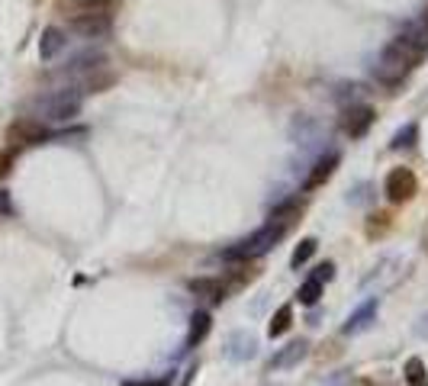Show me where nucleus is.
<instances>
[{"label": "nucleus", "instance_id": "f257e3e1", "mask_svg": "<svg viewBox=\"0 0 428 386\" xmlns=\"http://www.w3.org/2000/svg\"><path fill=\"white\" fill-rule=\"evenodd\" d=\"M287 232H290L287 226H280V222H268V226H261L258 232H251L248 238H242V242H235L232 248H226V251H222V261H255V257L268 255L270 248L277 245Z\"/></svg>", "mask_w": 428, "mask_h": 386}, {"label": "nucleus", "instance_id": "f03ea898", "mask_svg": "<svg viewBox=\"0 0 428 386\" xmlns=\"http://www.w3.org/2000/svg\"><path fill=\"white\" fill-rule=\"evenodd\" d=\"M81 103L84 100L78 90H52L32 103V113L39 122H71L81 113Z\"/></svg>", "mask_w": 428, "mask_h": 386}, {"label": "nucleus", "instance_id": "7ed1b4c3", "mask_svg": "<svg viewBox=\"0 0 428 386\" xmlns=\"http://www.w3.org/2000/svg\"><path fill=\"white\" fill-rule=\"evenodd\" d=\"M412 68H416V61L409 58V55L399 49L396 42H389V45H383V49H380V55H377L374 78H377L380 84H387V87H396L399 81L406 78Z\"/></svg>", "mask_w": 428, "mask_h": 386}, {"label": "nucleus", "instance_id": "20e7f679", "mask_svg": "<svg viewBox=\"0 0 428 386\" xmlns=\"http://www.w3.org/2000/svg\"><path fill=\"white\" fill-rule=\"evenodd\" d=\"M399 45V49L406 52L409 58L416 61H422L425 58V52H428V23L418 17V20H412V23H403V30L396 32V39H393Z\"/></svg>", "mask_w": 428, "mask_h": 386}, {"label": "nucleus", "instance_id": "39448f33", "mask_svg": "<svg viewBox=\"0 0 428 386\" xmlns=\"http://www.w3.org/2000/svg\"><path fill=\"white\" fill-rule=\"evenodd\" d=\"M49 139H52V132L36 116H23L7 126V142H13V145H42V142H49Z\"/></svg>", "mask_w": 428, "mask_h": 386}, {"label": "nucleus", "instance_id": "423d86ee", "mask_svg": "<svg viewBox=\"0 0 428 386\" xmlns=\"http://www.w3.org/2000/svg\"><path fill=\"white\" fill-rule=\"evenodd\" d=\"M383 193L389 203H409L418 193V180L409 168H393L383 180Z\"/></svg>", "mask_w": 428, "mask_h": 386}, {"label": "nucleus", "instance_id": "0eeeda50", "mask_svg": "<svg viewBox=\"0 0 428 386\" xmlns=\"http://www.w3.org/2000/svg\"><path fill=\"white\" fill-rule=\"evenodd\" d=\"M374 107H367V103H354V107H345L341 109V132L348 136V139H364L367 136V129L374 126Z\"/></svg>", "mask_w": 428, "mask_h": 386}, {"label": "nucleus", "instance_id": "6e6552de", "mask_svg": "<svg viewBox=\"0 0 428 386\" xmlns=\"http://www.w3.org/2000/svg\"><path fill=\"white\" fill-rule=\"evenodd\" d=\"M71 30L84 36V39H103V36H110L113 30V17L110 13H78L74 20H71Z\"/></svg>", "mask_w": 428, "mask_h": 386}, {"label": "nucleus", "instance_id": "1a4fd4ad", "mask_svg": "<svg viewBox=\"0 0 428 386\" xmlns=\"http://www.w3.org/2000/svg\"><path fill=\"white\" fill-rule=\"evenodd\" d=\"M341 164V155L339 151H325V155H319L316 158V164L309 168V174H306V184L303 187L306 190H319V187H325V180L335 174V168Z\"/></svg>", "mask_w": 428, "mask_h": 386}, {"label": "nucleus", "instance_id": "9d476101", "mask_svg": "<svg viewBox=\"0 0 428 386\" xmlns=\"http://www.w3.org/2000/svg\"><path fill=\"white\" fill-rule=\"evenodd\" d=\"M187 287L193 297L206 299V303H222V299L229 297V287H226L220 277H193Z\"/></svg>", "mask_w": 428, "mask_h": 386}, {"label": "nucleus", "instance_id": "9b49d317", "mask_svg": "<svg viewBox=\"0 0 428 386\" xmlns=\"http://www.w3.org/2000/svg\"><path fill=\"white\" fill-rule=\"evenodd\" d=\"M374 322H377V299H367V303H361V306L351 312L341 332H345V335H361V332H367Z\"/></svg>", "mask_w": 428, "mask_h": 386}, {"label": "nucleus", "instance_id": "f8f14e48", "mask_svg": "<svg viewBox=\"0 0 428 386\" xmlns=\"http://www.w3.org/2000/svg\"><path fill=\"white\" fill-rule=\"evenodd\" d=\"M309 354V341H290L287 347H280L277 354L270 357V370H290V367H297L303 357Z\"/></svg>", "mask_w": 428, "mask_h": 386}, {"label": "nucleus", "instance_id": "ddd939ff", "mask_svg": "<svg viewBox=\"0 0 428 386\" xmlns=\"http://www.w3.org/2000/svg\"><path fill=\"white\" fill-rule=\"evenodd\" d=\"M255 347H258V341L248 335V332H232L229 338H226V357L229 361H248V357H255Z\"/></svg>", "mask_w": 428, "mask_h": 386}, {"label": "nucleus", "instance_id": "4468645a", "mask_svg": "<svg viewBox=\"0 0 428 386\" xmlns=\"http://www.w3.org/2000/svg\"><path fill=\"white\" fill-rule=\"evenodd\" d=\"M209 328H213V319H209V312H203V309H197L193 316H190V332H187V341H184V347H197L203 338L209 335Z\"/></svg>", "mask_w": 428, "mask_h": 386}, {"label": "nucleus", "instance_id": "2eb2a0df", "mask_svg": "<svg viewBox=\"0 0 428 386\" xmlns=\"http://www.w3.org/2000/svg\"><path fill=\"white\" fill-rule=\"evenodd\" d=\"M61 49H65V32H61L58 26H49V30H42V39H39V58H42V61H52Z\"/></svg>", "mask_w": 428, "mask_h": 386}, {"label": "nucleus", "instance_id": "dca6fc26", "mask_svg": "<svg viewBox=\"0 0 428 386\" xmlns=\"http://www.w3.org/2000/svg\"><path fill=\"white\" fill-rule=\"evenodd\" d=\"M299 213H303V203H299V200H283V203H277V206L270 209L268 222H280V226L293 228L297 226V219H299Z\"/></svg>", "mask_w": 428, "mask_h": 386}, {"label": "nucleus", "instance_id": "f3484780", "mask_svg": "<svg viewBox=\"0 0 428 386\" xmlns=\"http://www.w3.org/2000/svg\"><path fill=\"white\" fill-rule=\"evenodd\" d=\"M332 100H335L341 109L354 107V103H361V100H364V87H361V84H348V81H345V84H339V87L332 90Z\"/></svg>", "mask_w": 428, "mask_h": 386}, {"label": "nucleus", "instance_id": "a211bd4d", "mask_svg": "<svg viewBox=\"0 0 428 386\" xmlns=\"http://www.w3.org/2000/svg\"><path fill=\"white\" fill-rule=\"evenodd\" d=\"M290 325H293V306H280L277 312H274V319H270L268 335H270V338L287 335V332H290Z\"/></svg>", "mask_w": 428, "mask_h": 386}, {"label": "nucleus", "instance_id": "6ab92c4d", "mask_svg": "<svg viewBox=\"0 0 428 386\" xmlns=\"http://www.w3.org/2000/svg\"><path fill=\"white\" fill-rule=\"evenodd\" d=\"M406 383L409 386H428V370H425V364L418 361V357H409L406 361Z\"/></svg>", "mask_w": 428, "mask_h": 386}, {"label": "nucleus", "instance_id": "aec40b11", "mask_svg": "<svg viewBox=\"0 0 428 386\" xmlns=\"http://www.w3.org/2000/svg\"><path fill=\"white\" fill-rule=\"evenodd\" d=\"M418 142V126L416 122H406V126L399 129L396 136H393V142H389V149H412V145H416Z\"/></svg>", "mask_w": 428, "mask_h": 386}, {"label": "nucleus", "instance_id": "412c9836", "mask_svg": "<svg viewBox=\"0 0 428 386\" xmlns=\"http://www.w3.org/2000/svg\"><path fill=\"white\" fill-rule=\"evenodd\" d=\"M297 299L303 303V306H316L319 299H322V283H319L316 277H309L303 287H299V293H297Z\"/></svg>", "mask_w": 428, "mask_h": 386}, {"label": "nucleus", "instance_id": "4be33fe9", "mask_svg": "<svg viewBox=\"0 0 428 386\" xmlns=\"http://www.w3.org/2000/svg\"><path fill=\"white\" fill-rule=\"evenodd\" d=\"M316 248H319V242L316 238H303V242H299L297 245V251H293V257H290V264H293V268H303V264H306L309 257L316 255Z\"/></svg>", "mask_w": 428, "mask_h": 386}, {"label": "nucleus", "instance_id": "5701e85b", "mask_svg": "<svg viewBox=\"0 0 428 386\" xmlns=\"http://www.w3.org/2000/svg\"><path fill=\"white\" fill-rule=\"evenodd\" d=\"M71 3H74L81 13H100V10L107 13L113 3H116V0H71Z\"/></svg>", "mask_w": 428, "mask_h": 386}, {"label": "nucleus", "instance_id": "b1692460", "mask_svg": "<svg viewBox=\"0 0 428 386\" xmlns=\"http://www.w3.org/2000/svg\"><path fill=\"white\" fill-rule=\"evenodd\" d=\"M13 161H17V158H13V151H10V149L0 151V180H3V178H7V174L13 171Z\"/></svg>", "mask_w": 428, "mask_h": 386}, {"label": "nucleus", "instance_id": "393cba45", "mask_svg": "<svg viewBox=\"0 0 428 386\" xmlns=\"http://www.w3.org/2000/svg\"><path fill=\"white\" fill-rule=\"evenodd\" d=\"M312 277H316L319 283H325V280H332V277H335V264H332V261H325V264H319Z\"/></svg>", "mask_w": 428, "mask_h": 386}, {"label": "nucleus", "instance_id": "a878e982", "mask_svg": "<svg viewBox=\"0 0 428 386\" xmlns=\"http://www.w3.org/2000/svg\"><path fill=\"white\" fill-rule=\"evenodd\" d=\"M171 376H161V380H126L122 386H168Z\"/></svg>", "mask_w": 428, "mask_h": 386}, {"label": "nucleus", "instance_id": "bb28decb", "mask_svg": "<svg viewBox=\"0 0 428 386\" xmlns=\"http://www.w3.org/2000/svg\"><path fill=\"white\" fill-rule=\"evenodd\" d=\"M325 386H351V376H348V374H335Z\"/></svg>", "mask_w": 428, "mask_h": 386}, {"label": "nucleus", "instance_id": "cd10ccee", "mask_svg": "<svg viewBox=\"0 0 428 386\" xmlns=\"http://www.w3.org/2000/svg\"><path fill=\"white\" fill-rule=\"evenodd\" d=\"M7 213H10V193L0 190V216H7Z\"/></svg>", "mask_w": 428, "mask_h": 386}, {"label": "nucleus", "instance_id": "c85d7f7f", "mask_svg": "<svg viewBox=\"0 0 428 386\" xmlns=\"http://www.w3.org/2000/svg\"><path fill=\"white\" fill-rule=\"evenodd\" d=\"M367 184H361V187H358V197H351V203H361V200H367Z\"/></svg>", "mask_w": 428, "mask_h": 386}, {"label": "nucleus", "instance_id": "c756f323", "mask_svg": "<svg viewBox=\"0 0 428 386\" xmlns=\"http://www.w3.org/2000/svg\"><path fill=\"white\" fill-rule=\"evenodd\" d=\"M418 335H422V338H428V316L422 319V325H418Z\"/></svg>", "mask_w": 428, "mask_h": 386}, {"label": "nucleus", "instance_id": "7c9ffc66", "mask_svg": "<svg viewBox=\"0 0 428 386\" xmlns=\"http://www.w3.org/2000/svg\"><path fill=\"white\" fill-rule=\"evenodd\" d=\"M422 20H425V23H428V7H425V13H422Z\"/></svg>", "mask_w": 428, "mask_h": 386}]
</instances>
